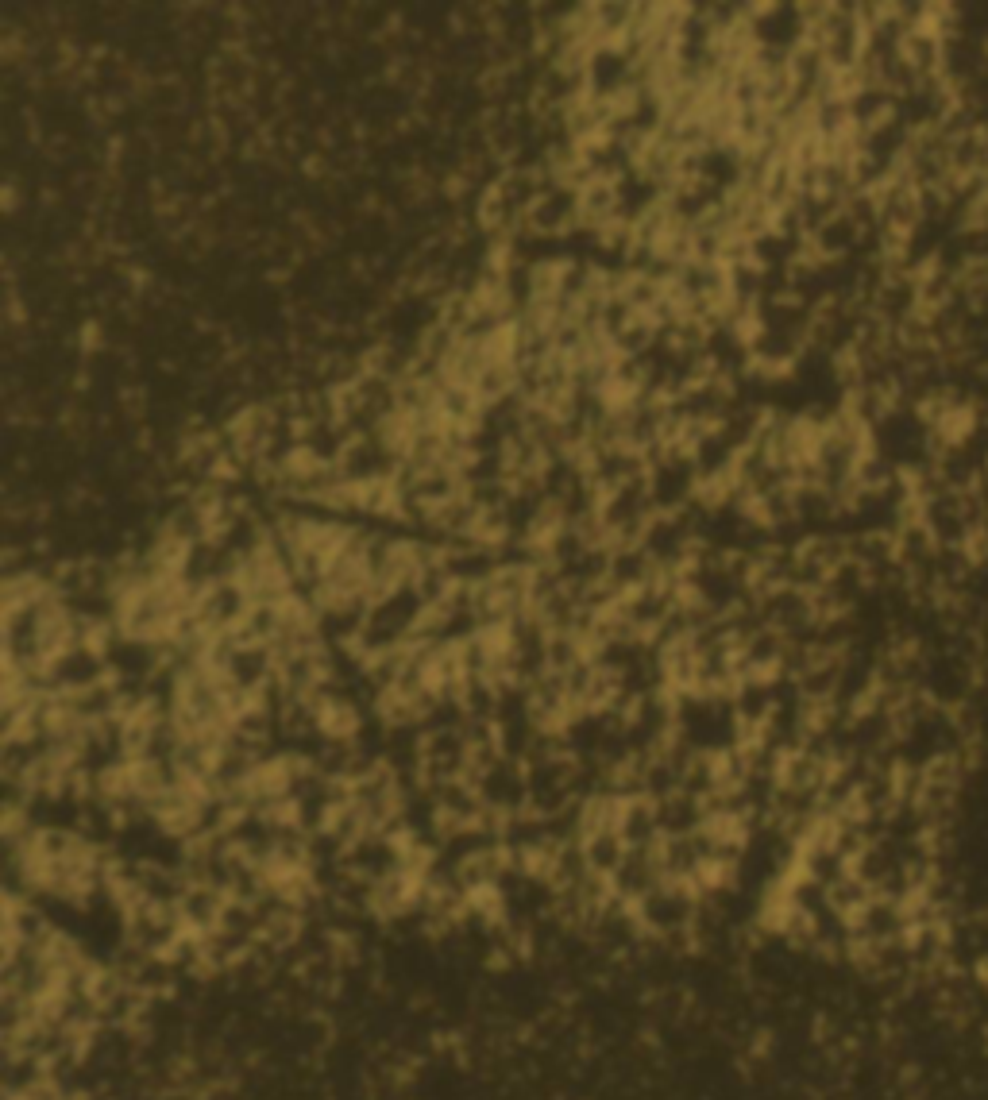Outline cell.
<instances>
[{
  "label": "cell",
  "mask_w": 988,
  "mask_h": 1100,
  "mask_svg": "<svg viewBox=\"0 0 988 1100\" xmlns=\"http://www.w3.org/2000/svg\"><path fill=\"white\" fill-rule=\"evenodd\" d=\"M622 298L637 309V313H653V305L664 298V286L660 282H653L649 275H630V282H626V290H622Z\"/></svg>",
  "instance_id": "3"
},
{
  "label": "cell",
  "mask_w": 988,
  "mask_h": 1100,
  "mask_svg": "<svg viewBox=\"0 0 988 1100\" xmlns=\"http://www.w3.org/2000/svg\"><path fill=\"white\" fill-rule=\"evenodd\" d=\"M660 340V329L645 317V313H637L626 329L614 336V352L618 356H633V359H641L653 344Z\"/></svg>",
  "instance_id": "2"
},
{
  "label": "cell",
  "mask_w": 988,
  "mask_h": 1100,
  "mask_svg": "<svg viewBox=\"0 0 988 1100\" xmlns=\"http://www.w3.org/2000/svg\"><path fill=\"white\" fill-rule=\"evenodd\" d=\"M622 217V186L610 178H595L576 193V220L583 232H599L606 220Z\"/></svg>",
  "instance_id": "1"
}]
</instances>
